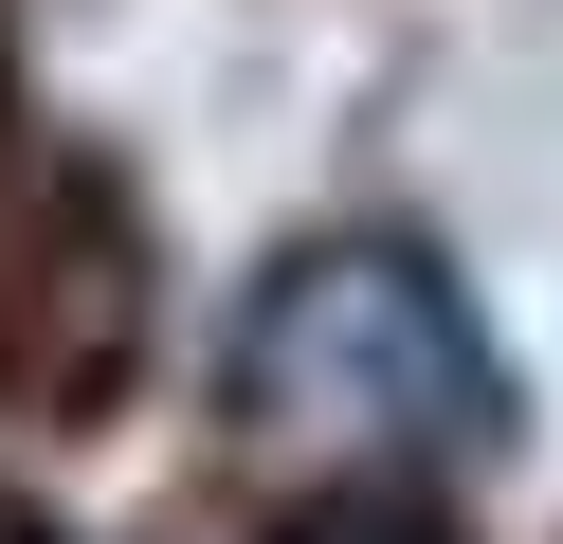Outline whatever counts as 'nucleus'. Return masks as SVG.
Segmentation results:
<instances>
[{
  "instance_id": "obj_1",
  "label": "nucleus",
  "mask_w": 563,
  "mask_h": 544,
  "mask_svg": "<svg viewBox=\"0 0 563 544\" xmlns=\"http://www.w3.org/2000/svg\"><path fill=\"white\" fill-rule=\"evenodd\" d=\"M219 399H236L255 454H309V471H454V454L509 435V363H490L473 290L418 236L273 254L236 345H219Z\"/></svg>"
},
{
  "instance_id": "obj_2",
  "label": "nucleus",
  "mask_w": 563,
  "mask_h": 544,
  "mask_svg": "<svg viewBox=\"0 0 563 544\" xmlns=\"http://www.w3.org/2000/svg\"><path fill=\"white\" fill-rule=\"evenodd\" d=\"M273 544H454V508L382 471V490H328V508H291V526H273Z\"/></svg>"
},
{
  "instance_id": "obj_3",
  "label": "nucleus",
  "mask_w": 563,
  "mask_h": 544,
  "mask_svg": "<svg viewBox=\"0 0 563 544\" xmlns=\"http://www.w3.org/2000/svg\"><path fill=\"white\" fill-rule=\"evenodd\" d=\"M0 544H55V526H37V508H0Z\"/></svg>"
}]
</instances>
